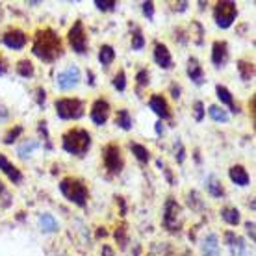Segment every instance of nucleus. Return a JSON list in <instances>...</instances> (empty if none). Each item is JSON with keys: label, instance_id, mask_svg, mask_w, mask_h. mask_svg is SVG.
<instances>
[{"label": "nucleus", "instance_id": "f257e3e1", "mask_svg": "<svg viewBox=\"0 0 256 256\" xmlns=\"http://www.w3.org/2000/svg\"><path fill=\"white\" fill-rule=\"evenodd\" d=\"M62 41L56 36L54 30L50 28H45V30H39L36 34V39H34V46L32 52L34 56H38L41 62H46V64H52L62 56Z\"/></svg>", "mask_w": 256, "mask_h": 256}, {"label": "nucleus", "instance_id": "f03ea898", "mask_svg": "<svg viewBox=\"0 0 256 256\" xmlns=\"http://www.w3.org/2000/svg\"><path fill=\"white\" fill-rule=\"evenodd\" d=\"M62 145H64V150H67L69 154L84 156L91 147V136H90V132L84 130V128H72V130H69V132L64 136Z\"/></svg>", "mask_w": 256, "mask_h": 256}, {"label": "nucleus", "instance_id": "7ed1b4c3", "mask_svg": "<svg viewBox=\"0 0 256 256\" xmlns=\"http://www.w3.org/2000/svg\"><path fill=\"white\" fill-rule=\"evenodd\" d=\"M60 192L64 193L70 202H74V204L80 206V208H84V206L88 204L90 192H88V188H86V184H84L82 180L64 178L60 182Z\"/></svg>", "mask_w": 256, "mask_h": 256}, {"label": "nucleus", "instance_id": "20e7f679", "mask_svg": "<svg viewBox=\"0 0 256 256\" xmlns=\"http://www.w3.org/2000/svg\"><path fill=\"white\" fill-rule=\"evenodd\" d=\"M56 114L64 121H76L84 116V102L78 98H60L56 100Z\"/></svg>", "mask_w": 256, "mask_h": 256}, {"label": "nucleus", "instance_id": "39448f33", "mask_svg": "<svg viewBox=\"0 0 256 256\" xmlns=\"http://www.w3.org/2000/svg\"><path fill=\"white\" fill-rule=\"evenodd\" d=\"M236 15H238V8L230 0L218 2L216 8H214V19H216V24H218L219 28H228V26L234 22Z\"/></svg>", "mask_w": 256, "mask_h": 256}, {"label": "nucleus", "instance_id": "423d86ee", "mask_svg": "<svg viewBox=\"0 0 256 256\" xmlns=\"http://www.w3.org/2000/svg\"><path fill=\"white\" fill-rule=\"evenodd\" d=\"M180 216H182V208L178 202L174 198H167L164 206V226L167 230H180Z\"/></svg>", "mask_w": 256, "mask_h": 256}, {"label": "nucleus", "instance_id": "0eeeda50", "mask_svg": "<svg viewBox=\"0 0 256 256\" xmlns=\"http://www.w3.org/2000/svg\"><path fill=\"white\" fill-rule=\"evenodd\" d=\"M69 43L72 46V50L78 52V54H86L88 52V36H86L82 20H76L72 24V28L69 30Z\"/></svg>", "mask_w": 256, "mask_h": 256}, {"label": "nucleus", "instance_id": "6e6552de", "mask_svg": "<svg viewBox=\"0 0 256 256\" xmlns=\"http://www.w3.org/2000/svg\"><path fill=\"white\" fill-rule=\"evenodd\" d=\"M102 160H104L106 169H108L112 174L121 173L122 158H121V150H119L117 145H106V147L102 148Z\"/></svg>", "mask_w": 256, "mask_h": 256}, {"label": "nucleus", "instance_id": "1a4fd4ad", "mask_svg": "<svg viewBox=\"0 0 256 256\" xmlns=\"http://www.w3.org/2000/svg\"><path fill=\"white\" fill-rule=\"evenodd\" d=\"M56 82H58V88L62 91H69L72 88H76L80 82V70L76 65H69L65 70H62L56 76Z\"/></svg>", "mask_w": 256, "mask_h": 256}, {"label": "nucleus", "instance_id": "9d476101", "mask_svg": "<svg viewBox=\"0 0 256 256\" xmlns=\"http://www.w3.org/2000/svg\"><path fill=\"white\" fill-rule=\"evenodd\" d=\"M110 117V104L108 100H104V98H98L93 102L91 106V121L95 122L96 126H102L104 122L108 121Z\"/></svg>", "mask_w": 256, "mask_h": 256}, {"label": "nucleus", "instance_id": "9b49d317", "mask_svg": "<svg viewBox=\"0 0 256 256\" xmlns=\"http://www.w3.org/2000/svg\"><path fill=\"white\" fill-rule=\"evenodd\" d=\"M148 106L152 110L156 116L160 119H171V110H169V104L162 95H152L150 100H148Z\"/></svg>", "mask_w": 256, "mask_h": 256}, {"label": "nucleus", "instance_id": "f8f14e48", "mask_svg": "<svg viewBox=\"0 0 256 256\" xmlns=\"http://www.w3.org/2000/svg\"><path fill=\"white\" fill-rule=\"evenodd\" d=\"M228 60V45L226 41H216L212 46V62L216 67H223Z\"/></svg>", "mask_w": 256, "mask_h": 256}, {"label": "nucleus", "instance_id": "ddd939ff", "mask_svg": "<svg viewBox=\"0 0 256 256\" xmlns=\"http://www.w3.org/2000/svg\"><path fill=\"white\" fill-rule=\"evenodd\" d=\"M2 41H4V45L13 48V50H19L26 45V36L22 30H10V32L4 34Z\"/></svg>", "mask_w": 256, "mask_h": 256}, {"label": "nucleus", "instance_id": "4468645a", "mask_svg": "<svg viewBox=\"0 0 256 256\" xmlns=\"http://www.w3.org/2000/svg\"><path fill=\"white\" fill-rule=\"evenodd\" d=\"M224 240H226V245L230 247L232 256H247V245L244 244V240L240 236H236L234 232H226Z\"/></svg>", "mask_w": 256, "mask_h": 256}, {"label": "nucleus", "instance_id": "2eb2a0df", "mask_svg": "<svg viewBox=\"0 0 256 256\" xmlns=\"http://www.w3.org/2000/svg\"><path fill=\"white\" fill-rule=\"evenodd\" d=\"M154 60L162 69H171L173 67V58L167 50V46L162 45V43H156V46H154Z\"/></svg>", "mask_w": 256, "mask_h": 256}, {"label": "nucleus", "instance_id": "dca6fc26", "mask_svg": "<svg viewBox=\"0 0 256 256\" xmlns=\"http://www.w3.org/2000/svg\"><path fill=\"white\" fill-rule=\"evenodd\" d=\"M0 169H2V171L10 176V180H13L15 184H19L20 180H22V173H20L17 167L13 166L12 162L8 160L4 154H0Z\"/></svg>", "mask_w": 256, "mask_h": 256}, {"label": "nucleus", "instance_id": "f3484780", "mask_svg": "<svg viewBox=\"0 0 256 256\" xmlns=\"http://www.w3.org/2000/svg\"><path fill=\"white\" fill-rule=\"evenodd\" d=\"M188 76L192 78L193 84H197V86H200V84L204 82L202 67H200V64L195 58H190V62H188Z\"/></svg>", "mask_w": 256, "mask_h": 256}, {"label": "nucleus", "instance_id": "a211bd4d", "mask_svg": "<svg viewBox=\"0 0 256 256\" xmlns=\"http://www.w3.org/2000/svg\"><path fill=\"white\" fill-rule=\"evenodd\" d=\"M202 256H221L219 252V242L216 234H208L202 242Z\"/></svg>", "mask_w": 256, "mask_h": 256}, {"label": "nucleus", "instance_id": "6ab92c4d", "mask_svg": "<svg viewBox=\"0 0 256 256\" xmlns=\"http://www.w3.org/2000/svg\"><path fill=\"white\" fill-rule=\"evenodd\" d=\"M230 180L238 186H247L249 184V173H247V169L242 166H234L230 167Z\"/></svg>", "mask_w": 256, "mask_h": 256}, {"label": "nucleus", "instance_id": "aec40b11", "mask_svg": "<svg viewBox=\"0 0 256 256\" xmlns=\"http://www.w3.org/2000/svg\"><path fill=\"white\" fill-rule=\"evenodd\" d=\"M216 93H218V98L221 100L223 104H226L228 108H230V112H234V114H238L240 110H238V106L234 104V98H232V93L224 86H218L216 88Z\"/></svg>", "mask_w": 256, "mask_h": 256}, {"label": "nucleus", "instance_id": "412c9836", "mask_svg": "<svg viewBox=\"0 0 256 256\" xmlns=\"http://www.w3.org/2000/svg\"><path fill=\"white\" fill-rule=\"evenodd\" d=\"M39 226H41L43 232H56L60 228L58 221L54 219L52 214H41L39 216Z\"/></svg>", "mask_w": 256, "mask_h": 256}, {"label": "nucleus", "instance_id": "4be33fe9", "mask_svg": "<svg viewBox=\"0 0 256 256\" xmlns=\"http://www.w3.org/2000/svg\"><path fill=\"white\" fill-rule=\"evenodd\" d=\"M206 188H208V192H210L212 197H223L224 195V190L221 186V180L216 176V174H210L208 178H206Z\"/></svg>", "mask_w": 256, "mask_h": 256}, {"label": "nucleus", "instance_id": "5701e85b", "mask_svg": "<svg viewBox=\"0 0 256 256\" xmlns=\"http://www.w3.org/2000/svg\"><path fill=\"white\" fill-rule=\"evenodd\" d=\"M238 70H240L242 80H245V82L252 80V76H254V65L249 64V62H244V60L238 62Z\"/></svg>", "mask_w": 256, "mask_h": 256}, {"label": "nucleus", "instance_id": "b1692460", "mask_svg": "<svg viewBox=\"0 0 256 256\" xmlns=\"http://www.w3.org/2000/svg\"><path fill=\"white\" fill-rule=\"evenodd\" d=\"M98 60H100V64H102L104 67H108V65L116 60V50H114V46H110V45L100 46V50H98Z\"/></svg>", "mask_w": 256, "mask_h": 256}, {"label": "nucleus", "instance_id": "393cba45", "mask_svg": "<svg viewBox=\"0 0 256 256\" xmlns=\"http://www.w3.org/2000/svg\"><path fill=\"white\" fill-rule=\"evenodd\" d=\"M130 150H132V154H134L141 164H147L150 160V152L147 150V147H143L140 143H130Z\"/></svg>", "mask_w": 256, "mask_h": 256}, {"label": "nucleus", "instance_id": "a878e982", "mask_svg": "<svg viewBox=\"0 0 256 256\" xmlns=\"http://www.w3.org/2000/svg\"><path fill=\"white\" fill-rule=\"evenodd\" d=\"M116 124L121 126L122 130H130V128H132V117L128 114V110H119V112H117Z\"/></svg>", "mask_w": 256, "mask_h": 256}, {"label": "nucleus", "instance_id": "bb28decb", "mask_svg": "<svg viewBox=\"0 0 256 256\" xmlns=\"http://www.w3.org/2000/svg\"><path fill=\"white\" fill-rule=\"evenodd\" d=\"M208 114H210V117L214 119V121H218V122H228V114L224 112L221 106H210L208 108Z\"/></svg>", "mask_w": 256, "mask_h": 256}, {"label": "nucleus", "instance_id": "cd10ccee", "mask_svg": "<svg viewBox=\"0 0 256 256\" xmlns=\"http://www.w3.org/2000/svg\"><path fill=\"white\" fill-rule=\"evenodd\" d=\"M221 218L228 224H238L240 223V212H238V208H223L221 210Z\"/></svg>", "mask_w": 256, "mask_h": 256}, {"label": "nucleus", "instance_id": "c85d7f7f", "mask_svg": "<svg viewBox=\"0 0 256 256\" xmlns=\"http://www.w3.org/2000/svg\"><path fill=\"white\" fill-rule=\"evenodd\" d=\"M17 72H19L20 76H24V78L34 76V65H32V62H28V60H20L19 64H17Z\"/></svg>", "mask_w": 256, "mask_h": 256}, {"label": "nucleus", "instance_id": "c756f323", "mask_svg": "<svg viewBox=\"0 0 256 256\" xmlns=\"http://www.w3.org/2000/svg\"><path fill=\"white\" fill-rule=\"evenodd\" d=\"M39 147V143L38 141H34V140H30V141H24L22 145H20L19 148H17V152H19V156L20 158H26L28 154H32L36 148Z\"/></svg>", "mask_w": 256, "mask_h": 256}, {"label": "nucleus", "instance_id": "7c9ffc66", "mask_svg": "<svg viewBox=\"0 0 256 256\" xmlns=\"http://www.w3.org/2000/svg\"><path fill=\"white\" fill-rule=\"evenodd\" d=\"M143 46H145V38H143L140 28H136L134 34H132V48L134 50H141Z\"/></svg>", "mask_w": 256, "mask_h": 256}, {"label": "nucleus", "instance_id": "2f4dec72", "mask_svg": "<svg viewBox=\"0 0 256 256\" xmlns=\"http://www.w3.org/2000/svg\"><path fill=\"white\" fill-rule=\"evenodd\" d=\"M95 6L102 12H114L117 10V2L116 0H95Z\"/></svg>", "mask_w": 256, "mask_h": 256}, {"label": "nucleus", "instance_id": "473e14b6", "mask_svg": "<svg viewBox=\"0 0 256 256\" xmlns=\"http://www.w3.org/2000/svg\"><path fill=\"white\" fill-rule=\"evenodd\" d=\"M114 88L119 91H124L126 90V74H124V70H119L114 78Z\"/></svg>", "mask_w": 256, "mask_h": 256}, {"label": "nucleus", "instance_id": "72a5a7b5", "mask_svg": "<svg viewBox=\"0 0 256 256\" xmlns=\"http://www.w3.org/2000/svg\"><path fill=\"white\" fill-rule=\"evenodd\" d=\"M20 134H22V126H20V124H17V126L12 128V130L4 136V143H6V145H10V143H13V141L17 140Z\"/></svg>", "mask_w": 256, "mask_h": 256}, {"label": "nucleus", "instance_id": "f704fd0d", "mask_svg": "<svg viewBox=\"0 0 256 256\" xmlns=\"http://www.w3.org/2000/svg\"><path fill=\"white\" fill-rule=\"evenodd\" d=\"M193 110H195V121H202V117H204V104L197 100V102L193 104Z\"/></svg>", "mask_w": 256, "mask_h": 256}, {"label": "nucleus", "instance_id": "c9c22d12", "mask_svg": "<svg viewBox=\"0 0 256 256\" xmlns=\"http://www.w3.org/2000/svg\"><path fill=\"white\" fill-rule=\"evenodd\" d=\"M116 238L119 240V245H121L122 249H124V247H126V244H128V240H126V228H124V226H121V228H117Z\"/></svg>", "mask_w": 256, "mask_h": 256}, {"label": "nucleus", "instance_id": "e433bc0d", "mask_svg": "<svg viewBox=\"0 0 256 256\" xmlns=\"http://www.w3.org/2000/svg\"><path fill=\"white\" fill-rule=\"evenodd\" d=\"M136 80H138V84H140V86H148V72L145 69H141L140 72H138Z\"/></svg>", "mask_w": 256, "mask_h": 256}, {"label": "nucleus", "instance_id": "4c0bfd02", "mask_svg": "<svg viewBox=\"0 0 256 256\" xmlns=\"http://www.w3.org/2000/svg\"><path fill=\"white\" fill-rule=\"evenodd\" d=\"M143 13L147 15L148 19H152L154 17V4L152 2H143Z\"/></svg>", "mask_w": 256, "mask_h": 256}, {"label": "nucleus", "instance_id": "58836bf2", "mask_svg": "<svg viewBox=\"0 0 256 256\" xmlns=\"http://www.w3.org/2000/svg\"><path fill=\"white\" fill-rule=\"evenodd\" d=\"M156 164H158V167H162V169H164V173H166V176H167V182H169V184H173L174 180H173V176H171V171L167 169L166 164H164V162H162V160H158V162H156Z\"/></svg>", "mask_w": 256, "mask_h": 256}, {"label": "nucleus", "instance_id": "ea45409f", "mask_svg": "<svg viewBox=\"0 0 256 256\" xmlns=\"http://www.w3.org/2000/svg\"><path fill=\"white\" fill-rule=\"evenodd\" d=\"M245 228H247V234L250 236V240L254 242V221H247V223H245Z\"/></svg>", "mask_w": 256, "mask_h": 256}, {"label": "nucleus", "instance_id": "a19ab883", "mask_svg": "<svg viewBox=\"0 0 256 256\" xmlns=\"http://www.w3.org/2000/svg\"><path fill=\"white\" fill-rule=\"evenodd\" d=\"M174 147H178V154H176V162L178 164H182L184 162V147H182V143L180 141H176V145Z\"/></svg>", "mask_w": 256, "mask_h": 256}, {"label": "nucleus", "instance_id": "79ce46f5", "mask_svg": "<svg viewBox=\"0 0 256 256\" xmlns=\"http://www.w3.org/2000/svg\"><path fill=\"white\" fill-rule=\"evenodd\" d=\"M8 117H10V110L0 104V121H6Z\"/></svg>", "mask_w": 256, "mask_h": 256}, {"label": "nucleus", "instance_id": "37998d69", "mask_svg": "<svg viewBox=\"0 0 256 256\" xmlns=\"http://www.w3.org/2000/svg\"><path fill=\"white\" fill-rule=\"evenodd\" d=\"M38 104L39 106H43V104H45V90H41V88L38 90Z\"/></svg>", "mask_w": 256, "mask_h": 256}, {"label": "nucleus", "instance_id": "c03bdc74", "mask_svg": "<svg viewBox=\"0 0 256 256\" xmlns=\"http://www.w3.org/2000/svg\"><path fill=\"white\" fill-rule=\"evenodd\" d=\"M6 72H8V64H6V60L0 56V76L6 74Z\"/></svg>", "mask_w": 256, "mask_h": 256}, {"label": "nucleus", "instance_id": "a18cd8bd", "mask_svg": "<svg viewBox=\"0 0 256 256\" xmlns=\"http://www.w3.org/2000/svg\"><path fill=\"white\" fill-rule=\"evenodd\" d=\"M102 256H116V254H114V250H112V247H108V245H104V247H102Z\"/></svg>", "mask_w": 256, "mask_h": 256}, {"label": "nucleus", "instance_id": "49530a36", "mask_svg": "<svg viewBox=\"0 0 256 256\" xmlns=\"http://www.w3.org/2000/svg\"><path fill=\"white\" fill-rule=\"evenodd\" d=\"M156 134H164V126H162V121L156 122Z\"/></svg>", "mask_w": 256, "mask_h": 256}, {"label": "nucleus", "instance_id": "de8ad7c7", "mask_svg": "<svg viewBox=\"0 0 256 256\" xmlns=\"http://www.w3.org/2000/svg\"><path fill=\"white\" fill-rule=\"evenodd\" d=\"M178 93H180V90H178V88H173V96H174V98H178Z\"/></svg>", "mask_w": 256, "mask_h": 256}, {"label": "nucleus", "instance_id": "09e8293b", "mask_svg": "<svg viewBox=\"0 0 256 256\" xmlns=\"http://www.w3.org/2000/svg\"><path fill=\"white\" fill-rule=\"evenodd\" d=\"M0 193H4V184L0 182Z\"/></svg>", "mask_w": 256, "mask_h": 256}]
</instances>
